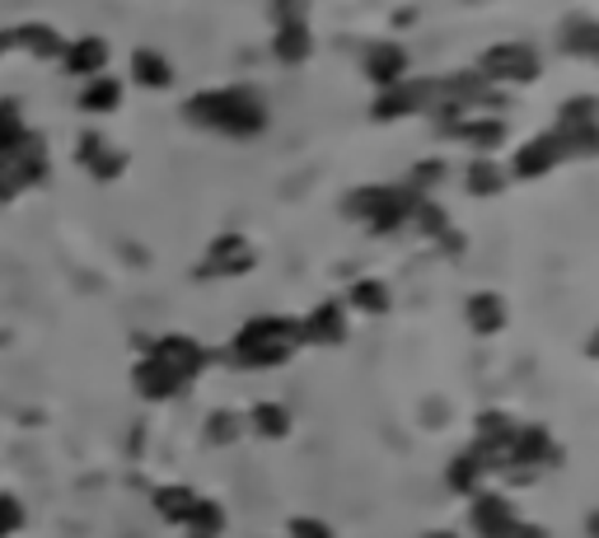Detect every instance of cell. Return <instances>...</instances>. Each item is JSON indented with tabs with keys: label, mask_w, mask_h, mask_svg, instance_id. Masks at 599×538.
Segmentation results:
<instances>
[{
	"label": "cell",
	"mask_w": 599,
	"mask_h": 538,
	"mask_svg": "<svg viewBox=\"0 0 599 538\" xmlns=\"http://www.w3.org/2000/svg\"><path fill=\"white\" fill-rule=\"evenodd\" d=\"M104 66V43H80L71 48V71H98Z\"/></svg>",
	"instance_id": "6da1fadb"
},
{
	"label": "cell",
	"mask_w": 599,
	"mask_h": 538,
	"mask_svg": "<svg viewBox=\"0 0 599 538\" xmlns=\"http://www.w3.org/2000/svg\"><path fill=\"white\" fill-rule=\"evenodd\" d=\"M19 525H24V506H19L14 496H0V538L19 534Z\"/></svg>",
	"instance_id": "7a4b0ae2"
},
{
	"label": "cell",
	"mask_w": 599,
	"mask_h": 538,
	"mask_svg": "<svg viewBox=\"0 0 599 538\" xmlns=\"http://www.w3.org/2000/svg\"><path fill=\"white\" fill-rule=\"evenodd\" d=\"M117 104V85H98L85 94V108H113Z\"/></svg>",
	"instance_id": "3957f363"
},
{
	"label": "cell",
	"mask_w": 599,
	"mask_h": 538,
	"mask_svg": "<svg viewBox=\"0 0 599 538\" xmlns=\"http://www.w3.org/2000/svg\"><path fill=\"white\" fill-rule=\"evenodd\" d=\"M141 75L146 80H165V66H155V56H141Z\"/></svg>",
	"instance_id": "277c9868"
}]
</instances>
